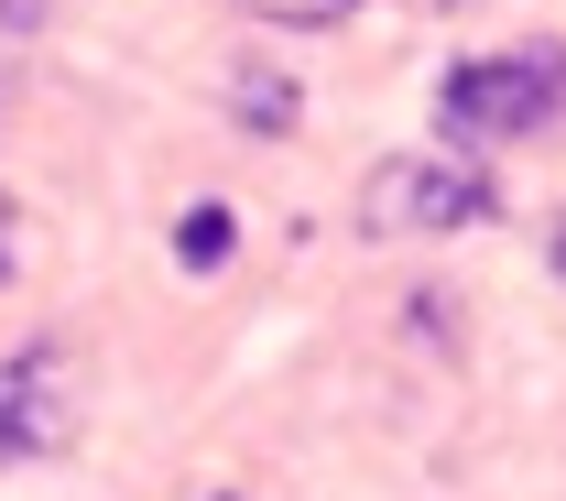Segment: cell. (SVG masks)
Returning a JSON list of instances; mask_svg holds the SVG:
<instances>
[{"instance_id":"6","label":"cell","mask_w":566,"mask_h":501,"mask_svg":"<svg viewBox=\"0 0 566 501\" xmlns=\"http://www.w3.org/2000/svg\"><path fill=\"white\" fill-rule=\"evenodd\" d=\"M240 11H262V22H349L359 0H240Z\"/></svg>"},{"instance_id":"1","label":"cell","mask_w":566,"mask_h":501,"mask_svg":"<svg viewBox=\"0 0 566 501\" xmlns=\"http://www.w3.org/2000/svg\"><path fill=\"white\" fill-rule=\"evenodd\" d=\"M566 109V44H523V55H480L436 87L447 143H523Z\"/></svg>"},{"instance_id":"8","label":"cell","mask_w":566,"mask_h":501,"mask_svg":"<svg viewBox=\"0 0 566 501\" xmlns=\"http://www.w3.org/2000/svg\"><path fill=\"white\" fill-rule=\"evenodd\" d=\"M0 273H11V197H0Z\"/></svg>"},{"instance_id":"4","label":"cell","mask_w":566,"mask_h":501,"mask_svg":"<svg viewBox=\"0 0 566 501\" xmlns=\"http://www.w3.org/2000/svg\"><path fill=\"white\" fill-rule=\"evenodd\" d=\"M229 251H240V218L218 208V197H208V208H186V218H175V262H186V273H218Z\"/></svg>"},{"instance_id":"7","label":"cell","mask_w":566,"mask_h":501,"mask_svg":"<svg viewBox=\"0 0 566 501\" xmlns=\"http://www.w3.org/2000/svg\"><path fill=\"white\" fill-rule=\"evenodd\" d=\"M33 22H44V0H0V44H11V33H33Z\"/></svg>"},{"instance_id":"2","label":"cell","mask_w":566,"mask_h":501,"mask_svg":"<svg viewBox=\"0 0 566 501\" xmlns=\"http://www.w3.org/2000/svg\"><path fill=\"white\" fill-rule=\"evenodd\" d=\"M469 218H491V175L458 153H403L359 186V229H381V240L392 229H469Z\"/></svg>"},{"instance_id":"3","label":"cell","mask_w":566,"mask_h":501,"mask_svg":"<svg viewBox=\"0 0 566 501\" xmlns=\"http://www.w3.org/2000/svg\"><path fill=\"white\" fill-rule=\"evenodd\" d=\"M76 426L66 349H11L0 359V458H55Z\"/></svg>"},{"instance_id":"5","label":"cell","mask_w":566,"mask_h":501,"mask_svg":"<svg viewBox=\"0 0 566 501\" xmlns=\"http://www.w3.org/2000/svg\"><path fill=\"white\" fill-rule=\"evenodd\" d=\"M229 98L251 109V132H294V87H283L273 66H240V76H229Z\"/></svg>"},{"instance_id":"9","label":"cell","mask_w":566,"mask_h":501,"mask_svg":"<svg viewBox=\"0 0 566 501\" xmlns=\"http://www.w3.org/2000/svg\"><path fill=\"white\" fill-rule=\"evenodd\" d=\"M556 284H566V229H556Z\"/></svg>"}]
</instances>
